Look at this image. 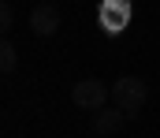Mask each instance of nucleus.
<instances>
[{"label":"nucleus","instance_id":"nucleus-1","mask_svg":"<svg viewBox=\"0 0 160 138\" xmlns=\"http://www.w3.org/2000/svg\"><path fill=\"white\" fill-rule=\"evenodd\" d=\"M145 101H149V82L142 75H119L112 82V105H119L127 112V120H138Z\"/></svg>","mask_w":160,"mask_h":138},{"label":"nucleus","instance_id":"nucleus-2","mask_svg":"<svg viewBox=\"0 0 160 138\" xmlns=\"http://www.w3.org/2000/svg\"><path fill=\"white\" fill-rule=\"evenodd\" d=\"M71 101H75V108H82V112H101L112 101V90H108L104 79H78L71 86Z\"/></svg>","mask_w":160,"mask_h":138},{"label":"nucleus","instance_id":"nucleus-3","mask_svg":"<svg viewBox=\"0 0 160 138\" xmlns=\"http://www.w3.org/2000/svg\"><path fill=\"white\" fill-rule=\"evenodd\" d=\"M130 11H134V4L130 0H101L97 4V23H101V30L104 34H123L127 26H130Z\"/></svg>","mask_w":160,"mask_h":138},{"label":"nucleus","instance_id":"nucleus-4","mask_svg":"<svg viewBox=\"0 0 160 138\" xmlns=\"http://www.w3.org/2000/svg\"><path fill=\"white\" fill-rule=\"evenodd\" d=\"M60 23H63L60 8H52V4H38V8H30V30H34L38 38H52V34L60 30Z\"/></svg>","mask_w":160,"mask_h":138},{"label":"nucleus","instance_id":"nucleus-5","mask_svg":"<svg viewBox=\"0 0 160 138\" xmlns=\"http://www.w3.org/2000/svg\"><path fill=\"white\" fill-rule=\"evenodd\" d=\"M123 123H127V112H123L119 105H104L101 112H93V123H89V127H93L97 135H116Z\"/></svg>","mask_w":160,"mask_h":138},{"label":"nucleus","instance_id":"nucleus-6","mask_svg":"<svg viewBox=\"0 0 160 138\" xmlns=\"http://www.w3.org/2000/svg\"><path fill=\"white\" fill-rule=\"evenodd\" d=\"M15 67H19V52H15V45H11V41H0V71L11 75Z\"/></svg>","mask_w":160,"mask_h":138},{"label":"nucleus","instance_id":"nucleus-7","mask_svg":"<svg viewBox=\"0 0 160 138\" xmlns=\"http://www.w3.org/2000/svg\"><path fill=\"white\" fill-rule=\"evenodd\" d=\"M11 26H15V8H11V4H0V30L8 34Z\"/></svg>","mask_w":160,"mask_h":138}]
</instances>
